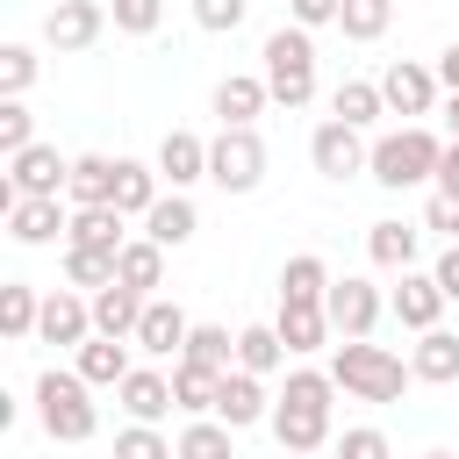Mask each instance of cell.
<instances>
[{
	"mask_svg": "<svg viewBox=\"0 0 459 459\" xmlns=\"http://www.w3.org/2000/svg\"><path fill=\"white\" fill-rule=\"evenodd\" d=\"M330 402H337V380L330 373H287V387L273 394V437H280V452H323V445H337V430H330Z\"/></svg>",
	"mask_w": 459,
	"mask_h": 459,
	"instance_id": "obj_1",
	"label": "cell"
},
{
	"mask_svg": "<svg viewBox=\"0 0 459 459\" xmlns=\"http://www.w3.org/2000/svg\"><path fill=\"white\" fill-rule=\"evenodd\" d=\"M258 79H265L273 108H308L316 100V43H308V29L280 22L265 36V50H258Z\"/></svg>",
	"mask_w": 459,
	"mask_h": 459,
	"instance_id": "obj_2",
	"label": "cell"
},
{
	"mask_svg": "<svg viewBox=\"0 0 459 459\" xmlns=\"http://www.w3.org/2000/svg\"><path fill=\"white\" fill-rule=\"evenodd\" d=\"M330 380L351 394V402H402V387L416 380L387 344H373V337H351V344H337V359H330Z\"/></svg>",
	"mask_w": 459,
	"mask_h": 459,
	"instance_id": "obj_3",
	"label": "cell"
},
{
	"mask_svg": "<svg viewBox=\"0 0 459 459\" xmlns=\"http://www.w3.org/2000/svg\"><path fill=\"white\" fill-rule=\"evenodd\" d=\"M437 158H445V143H437L423 122H402V129H387V136L373 143V165H366V179H373V186H387V194H402V186H423V179H437Z\"/></svg>",
	"mask_w": 459,
	"mask_h": 459,
	"instance_id": "obj_4",
	"label": "cell"
},
{
	"mask_svg": "<svg viewBox=\"0 0 459 459\" xmlns=\"http://www.w3.org/2000/svg\"><path fill=\"white\" fill-rule=\"evenodd\" d=\"M36 423L57 437V445H86L100 430V409H93V387L79 373H36Z\"/></svg>",
	"mask_w": 459,
	"mask_h": 459,
	"instance_id": "obj_5",
	"label": "cell"
},
{
	"mask_svg": "<svg viewBox=\"0 0 459 459\" xmlns=\"http://www.w3.org/2000/svg\"><path fill=\"white\" fill-rule=\"evenodd\" d=\"M208 179H215L222 194H251V186L265 179V143H258V129H222V136L208 143Z\"/></svg>",
	"mask_w": 459,
	"mask_h": 459,
	"instance_id": "obj_6",
	"label": "cell"
},
{
	"mask_svg": "<svg viewBox=\"0 0 459 459\" xmlns=\"http://www.w3.org/2000/svg\"><path fill=\"white\" fill-rule=\"evenodd\" d=\"M100 36H108V0H57V7L43 14V43L65 50V57L93 50Z\"/></svg>",
	"mask_w": 459,
	"mask_h": 459,
	"instance_id": "obj_7",
	"label": "cell"
},
{
	"mask_svg": "<svg viewBox=\"0 0 459 459\" xmlns=\"http://www.w3.org/2000/svg\"><path fill=\"white\" fill-rule=\"evenodd\" d=\"M323 308H330V330H337L344 344H351V337H373V323H380V287H373L366 273H344V280H330Z\"/></svg>",
	"mask_w": 459,
	"mask_h": 459,
	"instance_id": "obj_8",
	"label": "cell"
},
{
	"mask_svg": "<svg viewBox=\"0 0 459 459\" xmlns=\"http://www.w3.org/2000/svg\"><path fill=\"white\" fill-rule=\"evenodd\" d=\"M308 158H316L323 179H359V172L373 165V143H366V129H351V122H323V129L308 136Z\"/></svg>",
	"mask_w": 459,
	"mask_h": 459,
	"instance_id": "obj_9",
	"label": "cell"
},
{
	"mask_svg": "<svg viewBox=\"0 0 459 459\" xmlns=\"http://www.w3.org/2000/svg\"><path fill=\"white\" fill-rule=\"evenodd\" d=\"M65 179H72V158H57V143H29V151L7 158V186L22 201H57Z\"/></svg>",
	"mask_w": 459,
	"mask_h": 459,
	"instance_id": "obj_10",
	"label": "cell"
},
{
	"mask_svg": "<svg viewBox=\"0 0 459 459\" xmlns=\"http://www.w3.org/2000/svg\"><path fill=\"white\" fill-rule=\"evenodd\" d=\"M380 100H387V115H430L437 108V65H409V57H394L387 72H380Z\"/></svg>",
	"mask_w": 459,
	"mask_h": 459,
	"instance_id": "obj_11",
	"label": "cell"
},
{
	"mask_svg": "<svg viewBox=\"0 0 459 459\" xmlns=\"http://www.w3.org/2000/svg\"><path fill=\"white\" fill-rule=\"evenodd\" d=\"M387 308H394V323H402V330H416V337H423V330H437V316H445V287H437L430 273H416V265H409V273L394 280Z\"/></svg>",
	"mask_w": 459,
	"mask_h": 459,
	"instance_id": "obj_12",
	"label": "cell"
},
{
	"mask_svg": "<svg viewBox=\"0 0 459 459\" xmlns=\"http://www.w3.org/2000/svg\"><path fill=\"white\" fill-rule=\"evenodd\" d=\"M36 337H43V344H72V351H79V344L93 337V301H86V294H72V287H50V294H43V323H36Z\"/></svg>",
	"mask_w": 459,
	"mask_h": 459,
	"instance_id": "obj_13",
	"label": "cell"
},
{
	"mask_svg": "<svg viewBox=\"0 0 459 459\" xmlns=\"http://www.w3.org/2000/svg\"><path fill=\"white\" fill-rule=\"evenodd\" d=\"M186 337H194L186 308L151 294V308H143V323H136V337H129V344H136V351H151V359H179V351H186Z\"/></svg>",
	"mask_w": 459,
	"mask_h": 459,
	"instance_id": "obj_14",
	"label": "cell"
},
{
	"mask_svg": "<svg viewBox=\"0 0 459 459\" xmlns=\"http://www.w3.org/2000/svg\"><path fill=\"white\" fill-rule=\"evenodd\" d=\"M158 179H165L172 194H186L194 179H208V143H201L194 129H165V136H158Z\"/></svg>",
	"mask_w": 459,
	"mask_h": 459,
	"instance_id": "obj_15",
	"label": "cell"
},
{
	"mask_svg": "<svg viewBox=\"0 0 459 459\" xmlns=\"http://www.w3.org/2000/svg\"><path fill=\"white\" fill-rule=\"evenodd\" d=\"M115 179H122V158H108V151H79L65 194H72V208H115Z\"/></svg>",
	"mask_w": 459,
	"mask_h": 459,
	"instance_id": "obj_16",
	"label": "cell"
},
{
	"mask_svg": "<svg viewBox=\"0 0 459 459\" xmlns=\"http://www.w3.org/2000/svg\"><path fill=\"white\" fill-rule=\"evenodd\" d=\"M265 416H273V394H265V380H258V373H222L215 423H230V430H251V423H265Z\"/></svg>",
	"mask_w": 459,
	"mask_h": 459,
	"instance_id": "obj_17",
	"label": "cell"
},
{
	"mask_svg": "<svg viewBox=\"0 0 459 459\" xmlns=\"http://www.w3.org/2000/svg\"><path fill=\"white\" fill-rule=\"evenodd\" d=\"M265 108H273V93H265L258 72H230V79L215 86V122H222V129H251Z\"/></svg>",
	"mask_w": 459,
	"mask_h": 459,
	"instance_id": "obj_18",
	"label": "cell"
},
{
	"mask_svg": "<svg viewBox=\"0 0 459 459\" xmlns=\"http://www.w3.org/2000/svg\"><path fill=\"white\" fill-rule=\"evenodd\" d=\"M7 237L14 244H57V237H72V208L65 201H14L7 208Z\"/></svg>",
	"mask_w": 459,
	"mask_h": 459,
	"instance_id": "obj_19",
	"label": "cell"
},
{
	"mask_svg": "<svg viewBox=\"0 0 459 459\" xmlns=\"http://www.w3.org/2000/svg\"><path fill=\"white\" fill-rule=\"evenodd\" d=\"M115 402L129 409V423H158V416L179 409V402H172V373H158V366H136V373L115 387Z\"/></svg>",
	"mask_w": 459,
	"mask_h": 459,
	"instance_id": "obj_20",
	"label": "cell"
},
{
	"mask_svg": "<svg viewBox=\"0 0 459 459\" xmlns=\"http://www.w3.org/2000/svg\"><path fill=\"white\" fill-rule=\"evenodd\" d=\"M143 308H151V294H136V287H122V280L100 287V294H93V337H122V344H129L136 323H143Z\"/></svg>",
	"mask_w": 459,
	"mask_h": 459,
	"instance_id": "obj_21",
	"label": "cell"
},
{
	"mask_svg": "<svg viewBox=\"0 0 459 459\" xmlns=\"http://www.w3.org/2000/svg\"><path fill=\"white\" fill-rule=\"evenodd\" d=\"M273 330H280V344H287V351H323V344L337 337V330H330V308H323V301H280Z\"/></svg>",
	"mask_w": 459,
	"mask_h": 459,
	"instance_id": "obj_22",
	"label": "cell"
},
{
	"mask_svg": "<svg viewBox=\"0 0 459 459\" xmlns=\"http://www.w3.org/2000/svg\"><path fill=\"white\" fill-rule=\"evenodd\" d=\"M72 373H79L86 387H122L136 366H129V344H122V337H86L79 359H72Z\"/></svg>",
	"mask_w": 459,
	"mask_h": 459,
	"instance_id": "obj_23",
	"label": "cell"
},
{
	"mask_svg": "<svg viewBox=\"0 0 459 459\" xmlns=\"http://www.w3.org/2000/svg\"><path fill=\"white\" fill-rule=\"evenodd\" d=\"M409 373H416V380H430V387H452V380H459V330H445V323H437V330H423V337H416V351H409Z\"/></svg>",
	"mask_w": 459,
	"mask_h": 459,
	"instance_id": "obj_24",
	"label": "cell"
},
{
	"mask_svg": "<svg viewBox=\"0 0 459 459\" xmlns=\"http://www.w3.org/2000/svg\"><path fill=\"white\" fill-rule=\"evenodd\" d=\"M194 230H201V208H194L186 194H158V208L143 215V237H151V244H165V251H179Z\"/></svg>",
	"mask_w": 459,
	"mask_h": 459,
	"instance_id": "obj_25",
	"label": "cell"
},
{
	"mask_svg": "<svg viewBox=\"0 0 459 459\" xmlns=\"http://www.w3.org/2000/svg\"><path fill=\"white\" fill-rule=\"evenodd\" d=\"M416 244H423V237H416L409 222H394V215L366 230V258H373L380 273H409V265H416Z\"/></svg>",
	"mask_w": 459,
	"mask_h": 459,
	"instance_id": "obj_26",
	"label": "cell"
},
{
	"mask_svg": "<svg viewBox=\"0 0 459 459\" xmlns=\"http://www.w3.org/2000/svg\"><path fill=\"white\" fill-rule=\"evenodd\" d=\"M36 323H43V294H36L29 280H7V287H0V337H7V344H29Z\"/></svg>",
	"mask_w": 459,
	"mask_h": 459,
	"instance_id": "obj_27",
	"label": "cell"
},
{
	"mask_svg": "<svg viewBox=\"0 0 459 459\" xmlns=\"http://www.w3.org/2000/svg\"><path fill=\"white\" fill-rule=\"evenodd\" d=\"M387 115V100H380V79H344L337 93H330V122H351V129H373Z\"/></svg>",
	"mask_w": 459,
	"mask_h": 459,
	"instance_id": "obj_28",
	"label": "cell"
},
{
	"mask_svg": "<svg viewBox=\"0 0 459 459\" xmlns=\"http://www.w3.org/2000/svg\"><path fill=\"white\" fill-rule=\"evenodd\" d=\"M215 394H222V373H208L194 359H172V402L186 416H215Z\"/></svg>",
	"mask_w": 459,
	"mask_h": 459,
	"instance_id": "obj_29",
	"label": "cell"
},
{
	"mask_svg": "<svg viewBox=\"0 0 459 459\" xmlns=\"http://www.w3.org/2000/svg\"><path fill=\"white\" fill-rule=\"evenodd\" d=\"M65 244H79V251H122L129 237H122V208H72V237Z\"/></svg>",
	"mask_w": 459,
	"mask_h": 459,
	"instance_id": "obj_30",
	"label": "cell"
},
{
	"mask_svg": "<svg viewBox=\"0 0 459 459\" xmlns=\"http://www.w3.org/2000/svg\"><path fill=\"white\" fill-rule=\"evenodd\" d=\"M115 280H122V251H79V244H65V287L100 294V287H115Z\"/></svg>",
	"mask_w": 459,
	"mask_h": 459,
	"instance_id": "obj_31",
	"label": "cell"
},
{
	"mask_svg": "<svg viewBox=\"0 0 459 459\" xmlns=\"http://www.w3.org/2000/svg\"><path fill=\"white\" fill-rule=\"evenodd\" d=\"M280 359H287V344H280V330L273 323H244L237 330V373H280Z\"/></svg>",
	"mask_w": 459,
	"mask_h": 459,
	"instance_id": "obj_32",
	"label": "cell"
},
{
	"mask_svg": "<svg viewBox=\"0 0 459 459\" xmlns=\"http://www.w3.org/2000/svg\"><path fill=\"white\" fill-rule=\"evenodd\" d=\"M122 287H136V294H158V287H165V244H151V237H129V244H122Z\"/></svg>",
	"mask_w": 459,
	"mask_h": 459,
	"instance_id": "obj_33",
	"label": "cell"
},
{
	"mask_svg": "<svg viewBox=\"0 0 459 459\" xmlns=\"http://www.w3.org/2000/svg\"><path fill=\"white\" fill-rule=\"evenodd\" d=\"M323 294H330V265L316 251H294L280 265V301H323Z\"/></svg>",
	"mask_w": 459,
	"mask_h": 459,
	"instance_id": "obj_34",
	"label": "cell"
},
{
	"mask_svg": "<svg viewBox=\"0 0 459 459\" xmlns=\"http://www.w3.org/2000/svg\"><path fill=\"white\" fill-rule=\"evenodd\" d=\"M172 445H179V459H237V430L215 423V416H194Z\"/></svg>",
	"mask_w": 459,
	"mask_h": 459,
	"instance_id": "obj_35",
	"label": "cell"
},
{
	"mask_svg": "<svg viewBox=\"0 0 459 459\" xmlns=\"http://www.w3.org/2000/svg\"><path fill=\"white\" fill-rule=\"evenodd\" d=\"M115 208L143 222V215L158 208V165H136V158H122V179H115Z\"/></svg>",
	"mask_w": 459,
	"mask_h": 459,
	"instance_id": "obj_36",
	"label": "cell"
},
{
	"mask_svg": "<svg viewBox=\"0 0 459 459\" xmlns=\"http://www.w3.org/2000/svg\"><path fill=\"white\" fill-rule=\"evenodd\" d=\"M179 359H194V366H208V373H237V337H230L222 323H194V337H186Z\"/></svg>",
	"mask_w": 459,
	"mask_h": 459,
	"instance_id": "obj_37",
	"label": "cell"
},
{
	"mask_svg": "<svg viewBox=\"0 0 459 459\" xmlns=\"http://www.w3.org/2000/svg\"><path fill=\"white\" fill-rule=\"evenodd\" d=\"M387 22H394V0H344V7H337V29H344L351 43H380Z\"/></svg>",
	"mask_w": 459,
	"mask_h": 459,
	"instance_id": "obj_38",
	"label": "cell"
},
{
	"mask_svg": "<svg viewBox=\"0 0 459 459\" xmlns=\"http://www.w3.org/2000/svg\"><path fill=\"white\" fill-rule=\"evenodd\" d=\"M36 72H43V57L29 43H0V100H22L36 86Z\"/></svg>",
	"mask_w": 459,
	"mask_h": 459,
	"instance_id": "obj_39",
	"label": "cell"
},
{
	"mask_svg": "<svg viewBox=\"0 0 459 459\" xmlns=\"http://www.w3.org/2000/svg\"><path fill=\"white\" fill-rule=\"evenodd\" d=\"M115 459H179V445L158 423H122L115 430Z\"/></svg>",
	"mask_w": 459,
	"mask_h": 459,
	"instance_id": "obj_40",
	"label": "cell"
},
{
	"mask_svg": "<svg viewBox=\"0 0 459 459\" xmlns=\"http://www.w3.org/2000/svg\"><path fill=\"white\" fill-rule=\"evenodd\" d=\"M108 22H115L122 36H158V22H165V0H108Z\"/></svg>",
	"mask_w": 459,
	"mask_h": 459,
	"instance_id": "obj_41",
	"label": "cell"
},
{
	"mask_svg": "<svg viewBox=\"0 0 459 459\" xmlns=\"http://www.w3.org/2000/svg\"><path fill=\"white\" fill-rule=\"evenodd\" d=\"M337 459H394V445H387V430H373V423H351V430H337V445H330Z\"/></svg>",
	"mask_w": 459,
	"mask_h": 459,
	"instance_id": "obj_42",
	"label": "cell"
},
{
	"mask_svg": "<svg viewBox=\"0 0 459 459\" xmlns=\"http://www.w3.org/2000/svg\"><path fill=\"white\" fill-rule=\"evenodd\" d=\"M36 143V115L22 108V100H0V158H14V151H29Z\"/></svg>",
	"mask_w": 459,
	"mask_h": 459,
	"instance_id": "obj_43",
	"label": "cell"
},
{
	"mask_svg": "<svg viewBox=\"0 0 459 459\" xmlns=\"http://www.w3.org/2000/svg\"><path fill=\"white\" fill-rule=\"evenodd\" d=\"M244 14H251V0H194V22H201L208 36H230V29H244Z\"/></svg>",
	"mask_w": 459,
	"mask_h": 459,
	"instance_id": "obj_44",
	"label": "cell"
},
{
	"mask_svg": "<svg viewBox=\"0 0 459 459\" xmlns=\"http://www.w3.org/2000/svg\"><path fill=\"white\" fill-rule=\"evenodd\" d=\"M423 230H437V237H452V244H459V194H430Z\"/></svg>",
	"mask_w": 459,
	"mask_h": 459,
	"instance_id": "obj_45",
	"label": "cell"
},
{
	"mask_svg": "<svg viewBox=\"0 0 459 459\" xmlns=\"http://www.w3.org/2000/svg\"><path fill=\"white\" fill-rule=\"evenodd\" d=\"M337 7H344V0H287V22H294V29H330Z\"/></svg>",
	"mask_w": 459,
	"mask_h": 459,
	"instance_id": "obj_46",
	"label": "cell"
},
{
	"mask_svg": "<svg viewBox=\"0 0 459 459\" xmlns=\"http://www.w3.org/2000/svg\"><path fill=\"white\" fill-rule=\"evenodd\" d=\"M430 280L445 287V301H459V244H445V251H437V265H430Z\"/></svg>",
	"mask_w": 459,
	"mask_h": 459,
	"instance_id": "obj_47",
	"label": "cell"
},
{
	"mask_svg": "<svg viewBox=\"0 0 459 459\" xmlns=\"http://www.w3.org/2000/svg\"><path fill=\"white\" fill-rule=\"evenodd\" d=\"M437 194H459V143H445L437 158Z\"/></svg>",
	"mask_w": 459,
	"mask_h": 459,
	"instance_id": "obj_48",
	"label": "cell"
},
{
	"mask_svg": "<svg viewBox=\"0 0 459 459\" xmlns=\"http://www.w3.org/2000/svg\"><path fill=\"white\" fill-rule=\"evenodd\" d=\"M437 86H445V93H459V43H445V50H437Z\"/></svg>",
	"mask_w": 459,
	"mask_h": 459,
	"instance_id": "obj_49",
	"label": "cell"
},
{
	"mask_svg": "<svg viewBox=\"0 0 459 459\" xmlns=\"http://www.w3.org/2000/svg\"><path fill=\"white\" fill-rule=\"evenodd\" d=\"M445 122H452V143H459V93L445 100Z\"/></svg>",
	"mask_w": 459,
	"mask_h": 459,
	"instance_id": "obj_50",
	"label": "cell"
},
{
	"mask_svg": "<svg viewBox=\"0 0 459 459\" xmlns=\"http://www.w3.org/2000/svg\"><path fill=\"white\" fill-rule=\"evenodd\" d=\"M280 459H308V452H280Z\"/></svg>",
	"mask_w": 459,
	"mask_h": 459,
	"instance_id": "obj_51",
	"label": "cell"
},
{
	"mask_svg": "<svg viewBox=\"0 0 459 459\" xmlns=\"http://www.w3.org/2000/svg\"><path fill=\"white\" fill-rule=\"evenodd\" d=\"M423 459H452V452H423Z\"/></svg>",
	"mask_w": 459,
	"mask_h": 459,
	"instance_id": "obj_52",
	"label": "cell"
}]
</instances>
